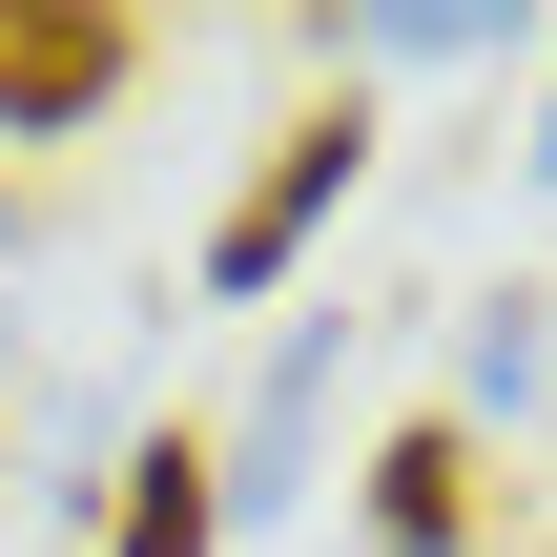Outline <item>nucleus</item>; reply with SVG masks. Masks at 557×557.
Returning <instances> with one entry per match:
<instances>
[{
  "label": "nucleus",
  "mask_w": 557,
  "mask_h": 557,
  "mask_svg": "<svg viewBox=\"0 0 557 557\" xmlns=\"http://www.w3.org/2000/svg\"><path fill=\"white\" fill-rule=\"evenodd\" d=\"M351 165H372V124H351V103H310V124H289V145L248 165V207L207 227V289H269V269H289V248H310V227L351 207Z\"/></svg>",
  "instance_id": "f257e3e1"
},
{
  "label": "nucleus",
  "mask_w": 557,
  "mask_h": 557,
  "mask_svg": "<svg viewBox=\"0 0 557 557\" xmlns=\"http://www.w3.org/2000/svg\"><path fill=\"white\" fill-rule=\"evenodd\" d=\"M145 83V21L103 0H0V124H103Z\"/></svg>",
  "instance_id": "f03ea898"
},
{
  "label": "nucleus",
  "mask_w": 557,
  "mask_h": 557,
  "mask_svg": "<svg viewBox=\"0 0 557 557\" xmlns=\"http://www.w3.org/2000/svg\"><path fill=\"white\" fill-rule=\"evenodd\" d=\"M207 537H227V455H207V434H145V455H124L103 557H207Z\"/></svg>",
  "instance_id": "7ed1b4c3"
},
{
  "label": "nucleus",
  "mask_w": 557,
  "mask_h": 557,
  "mask_svg": "<svg viewBox=\"0 0 557 557\" xmlns=\"http://www.w3.org/2000/svg\"><path fill=\"white\" fill-rule=\"evenodd\" d=\"M372 537H393V557H455V537H475V434H455V413L372 455Z\"/></svg>",
  "instance_id": "20e7f679"
},
{
  "label": "nucleus",
  "mask_w": 557,
  "mask_h": 557,
  "mask_svg": "<svg viewBox=\"0 0 557 557\" xmlns=\"http://www.w3.org/2000/svg\"><path fill=\"white\" fill-rule=\"evenodd\" d=\"M537 165H557V145H537Z\"/></svg>",
  "instance_id": "39448f33"
}]
</instances>
